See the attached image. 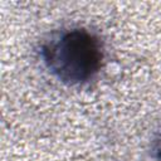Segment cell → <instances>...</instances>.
Returning <instances> with one entry per match:
<instances>
[{"instance_id": "6da1fadb", "label": "cell", "mask_w": 161, "mask_h": 161, "mask_svg": "<svg viewBox=\"0 0 161 161\" xmlns=\"http://www.w3.org/2000/svg\"><path fill=\"white\" fill-rule=\"evenodd\" d=\"M48 67L63 80L78 83L91 78L101 67L97 39L86 30H72L44 48Z\"/></svg>"}]
</instances>
